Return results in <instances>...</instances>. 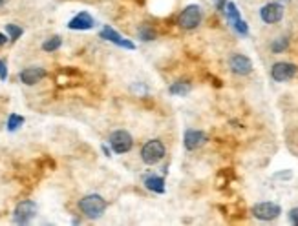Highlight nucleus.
<instances>
[{"label": "nucleus", "instance_id": "nucleus-14", "mask_svg": "<svg viewBox=\"0 0 298 226\" xmlns=\"http://www.w3.org/2000/svg\"><path fill=\"white\" fill-rule=\"evenodd\" d=\"M145 188L154 193H165V179L159 175H150L145 179Z\"/></svg>", "mask_w": 298, "mask_h": 226}, {"label": "nucleus", "instance_id": "nucleus-4", "mask_svg": "<svg viewBox=\"0 0 298 226\" xmlns=\"http://www.w3.org/2000/svg\"><path fill=\"white\" fill-rule=\"evenodd\" d=\"M110 146L116 153H127V151L132 150V146H134V139H132V135L128 131L117 130L110 135Z\"/></svg>", "mask_w": 298, "mask_h": 226}, {"label": "nucleus", "instance_id": "nucleus-13", "mask_svg": "<svg viewBox=\"0 0 298 226\" xmlns=\"http://www.w3.org/2000/svg\"><path fill=\"white\" fill-rule=\"evenodd\" d=\"M46 77V71L42 68H26L21 71V81L28 86H33L37 82H41Z\"/></svg>", "mask_w": 298, "mask_h": 226}, {"label": "nucleus", "instance_id": "nucleus-22", "mask_svg": "<svg viewBox=\"0 0 298 226\" xmlns=\"http://www.w3.org/2000/svg\"><path fill=\"white\" fill-rule=\"evenodd\" d=\"M0 79H2V81H6V79H8V68H6L4 61H0Z\"/></svg>", "mask_w": 298, "mask_h": 226}, {"label": "nucleus", "instance_id": "nucleus-11", "mask_svg": "<svg viewBox=\"0 0 298 226\" xmlns=\"http://www.w3.org/2000/svg\"><path fill=\"white\" fill-rule=\"evenodd\" d=\"M207 142V135L203 131L197 130H188L185 131V137H183V144L187 150H197L200 146H203Z\"/></svg>", "mask_w": 298, "mask_h": 226}, {"label": "nucleus", "instance_id": "nucleus-9", "mask_svg": "<svg viewBox=\"0 0 298 226\" xmlns=\"http://www.w3.org/2000/svg\"><path fill=\"white\" fill-rule=\"evenodd\" d=\"M101 39L114 42L116 46H119V48H125V50H136V44H134V42L127 41V39H123V37L119 35V33H117L114 28H110V26H105V28H103Z\"/></svg>", "mask_w": 298, "mask_h": 226}, {"label": "nucleus", "instance_id": "nucleus-18", "mask_svg": "<svg viewBox=\"0 0 298 226\" xmlns=\"http://www.w3.org/2000/svg\"><path fill=\"white\" fill-rule=\"evenodd\" d=\"M24 124V117L17 115V113H11L10 119H8V130L10 131H15L19 126Z\"/></svg>", "mask_w": 298, "mask_h": 226}, {"label": "nucleus", "instance_id": "nucleus-8", "mask_svg": "<svg viewBox=\"0 0 298 226\" xmlns=\"http://www.w3.org/2000/svg\"><path fill=\"white\" fill-rule=\"evenodd\" d=\"M260 17L265 24H276V22L282 21L283 17V6L278 4V2H271V4H265L260 10Z\"/></svg>", "mask_w": 298, "mask_h": 226}, {"label": "nucleus", "instance_id": "nucleus-10", "mask_svg": "<svg viewBox=\"0 0 298 226\" xmlns=\"http://www.w3.org/2000/svg\"><path fill=\"white\" fill-rule=\"evenodd\" d=\"M231 70H233V73H236V75H249L251 71H253V62H251V59L245 55H234L233 59H231Z\"/></svg>", "mask_w": 298, "mask_h": 226}, {"label": "nucleus", "instance_id": "nucleus-15", "mask_svg": "<svg viewBox=\"0 0 298 226\" xmlns=\"http://www.w3.org/2000/svg\"><path fill=\"white\" fill-rule=\"evenodd\" d=\"M172 95H187L188 91H190V84H185V82H174V84L168 88Z\"/></svg>", "mask_w": 298, "mask_h": 226}, {"label": "nucleus", "instance_id": "nucleus-1", "mask_svg": "<svg viewBox=\"0 0 298 226\" xmlns=\"http://www.w3.org/2000/svg\"><path fill=\"white\" fill-rule=\"evenodd\" d=\"M79 208H81V211L86 217L97 219V217H101L105 213V210H107V201L101 195L91 193V195L82 197L81 201H79Z\"/></svg>", "mask_w": 298, "mask_h": 226}, {"label": "nucleus", "instance_id": "nucleus-12", "mask_svg": "<svg viewBox=\"0 0 298 226\" xmlns=\"http://www.w3.org/2000/svg\"><path fill=\"white\" fill-rule=\"evenodd\" d=\"M93 26H95V22H93V19H91L90 13H86V11L79 13V15L73 17V19L68 22V28H70V30H79V31L91 30Z\"/></svg>", "mask_w": 298, "mask_h": 226}, {"label": "nucleus", "instance_id": "nucleus-16", "mask_svg": "<svg viewBox=\"0 0 298 226\" xmlns=\"http://www.w3.org/2000/svg\"><path fill=\"white\" fill-rule=\"evenodd\" d=\"M287 46H289L287 37H280V39H276V41L271 44V50H273V53H282L283 50H287Z\"/></svg>", "mask_w": 298, "mask_h": 226}, {"label": "nucleus", "instance_id": "nucleus-3", "mask_svg": "<svg viewBox=\"0 0 298 226\" xmlns=\"http://www.w3.org/2000/svg\"><path fill=\"white\" fill-rule=\"evenodd\" d=\"M200 21H202V10H200V6H196V4L187 6V8L179 13V17H177V24L181 26V28H185V30H194V28H197Z\"/></svg>", "mask_w": 298, "mask_h": 226}, {"label": "nucleus", "instance_id": "nucleus-7", "mask_svg": "<svg viewBox=\"0 0 298 226\" xmlns=\"http://www.w3.org/2000/svg\"><path fill=\"white\" fill-rule=\"evenodd\" d=\"M298 68L291 62H276V64L271 68V77H273L276 82H285L289 79H293L296 75Z\"/></svg>", "mask_w": 298, "mask_h": 226}, {"label": "nucleus", "instance_id": "nucleus-21", "mask_svg": "<svg viewBox=\"0 0 298 226\" xmlns=\"http://www.w3.org/2000/svg\"><path fill=\"white\" fill-rule=\"evenodd\" d=\"M139 37H141L143 41H154V39H156V33H154L150 28H141V30H139Z\"/></svg>", "mask_w": 298, "mask_h": 226}, {"label": "nucleus", "instance_id": "nucleus-5", "mask_svg": "<svg viewBox=\"0 0 298 226\" xmlns=\"http://www.w3.org/2000/svg\"><path fill=\"white\" fill-rule=\"evenodd\" d=\"M282 213V208L274 202H260V204L253 206V215L262 221H273Z\"/></svg>", "mask_w": 298, "mask_h": 226}, {"label": "nucleus", "instance_id": "nucleus-25", "mask_svg": "<svg viewBox=\"0 0 298 226\" xmlns=\"http://www.w3.org/2000/svg\"><path fill=\"white\" fill-rule=\"evenodd\" d=\"M6 42H8V39H6V35H2V33H0V46H4Z\"/></svg>", "mask_w": 298, "mask_h": 226}, {"label": "nucleus", "instance_id": "nucleus-23", "mask_svg": "<svg viewBox=\"0 0 298 226\" xmlns=\"http://www.w3.org/2000/svg\"><path fill=\"white\" fill-rule=\"evenodd\" d=\"M289 219H291V222H293V224L298 226V208H293V210L289 211Z\"/></svg>", "mask_w": 298, "mask_h": 226}, {"label": "nucleus", "instance_id": "nucleus-17", "mask_svg": "<svg viewBox=\"0 0 298 226\" xmlns=\"http://www.w3.org/2000/svg\"><path fill=\"white\" fill-rule=\"evenodd\" d=\"M61 44H62L61 37H51V39H48V41L42 44V50L44 51H55V50L61 48Z\"/></svg>", "mask_w": 298, "mask_h": 226}, {"label": "nucleus", "instance_id": "nucleus-2", "mask_svg": "<svg viewBox=\"0 0 298 226\" xmlns=\"http://www.w3.org/2000/svg\"><path fill=\"white\" fill-rule=\"evenodd\" d=\"M163 157H165V146H163L161 141H148L147 144L143 146L141 150V159L143 162H147V164H157L159 161H163Z\"/></svg>", "mask_w": 298, "mask_h": 226}, {"label": "nucleus", "instance_id": "nucleus-26", "mask_svg": "<svg viewBox=\"0 0 298 226\" xmlns=\"http://www.w3.org/2000/svg\"><path fill=\"white\" fill-rule=\"evenodd\" d=\"M6 2H8V0H0V8H2V6H6Z\"/></svg>", "mask_w": 298, "mask_h": 226}, {"label": "nucleus", "instance_id": "nucleus-24", "mask_svg": "<svg viewBox=\"0 0 298 226\" xmlns=\"http://www.w3.org/2000/svg\"><path fill=\"white\" fill-rule=\"evenodd\" d=\"M216 6L220 11H225V6H227V0H216Z\"/></svg>", "mask_w": 298, "mask_h": 226}, {"label": "nucleus", "instance_id": "nucleus-20", "mask_svg": "<svg viewBox=\"0 0 298 226\" xmlns=\"http://www.w3.org/2000/svg\"><path fill=\"white\" fill-rule=\"evenodd\" d=\"M233 28L240 33V35H247L249 33V28H247V24H245V21H242V17H240L238 21L233 22Z\"/></svg>", "mask_w": 298, "mask_h": 226}, {"label": "nucleus", "instance_id": "nucleus-19", "mask_svg": "<svg viewBox=\"0 0 298 226\" xmlns=\"http://www.w3.org/2000/svg\"><path fill=\"white\" fill-rule=\"evenodd\" d=\"M6 31L10 33L11 41H17V39H21V35L24 33V30H22V28H19V26H15V24H8V26H6Z\"/></svg>", "mask_w": 298, "mask_h": 226}, {"label": "nucleus", "instance_id": "nucleus-6", "mask_svg": "<svg viewBox=\"0 0 298 226\" xmlns=\"http://www.w3.org/2000/svg\"><path fill=\"white\" fill-rule=\"evenodd\" d=\"M37 213V204L33 201H22L17 204L15 208V222L17 224H28V222L35 217Z\"/></svg>", "mask_w": 298, "mask_h": 226}]
</instances>
